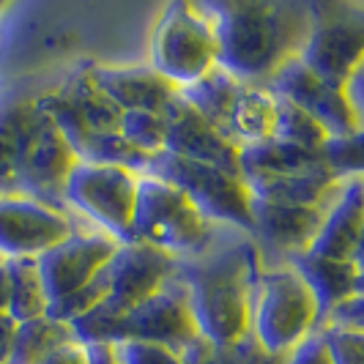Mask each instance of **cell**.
<instances>
[{
    "label": "cell",
    "mask_w": 364,
    "mask_h": 364,
    "mask_svg": "<svg viewBox=\"0 0 364 364\" xmlns=\"http://www.w3.org/2000/svg\"><path fill=\"white\" fill-rule=\"evenodd\" d=\"M241 80L233 74H228L222 66H211L208 72L198 77L192 85H186L178 91L183 102L192 109H198L203 118L217 129L219 134L228 137V121H230V109L236 105V96L241 91Z\"/></svg>",
    "instance_id": "22"
},
{
    "label": "cell",
    "mask_w": 364,
    "mask_h": 364,
    "mask_svg": "<svg viewBox=\"0 0 364 364\" xmlns=\"http://www.w3.org/2000/svg\"><path fill=\"white\" fill-rule=\"evenodd\" d=\"M77 164L69 143L44 118L33 102L19 105L17 129V192L55 208H63V181Z\"/></svg>",
    "instance_id": "10"
},
{
    "label": "cell",
    "mask_w": 364,
    "mask_h": 364,
    "mask_svg": "<svg viewBox=\"0 0 364 364\" xmlns=\"http://www.w3.org/2000/svg\"><path fill=\"white\" fill-rule=\"evenodd\" d=\"M148 66L176 91L192 85L211 66H217L214 28L200 3L176 0L164 6L151 31Z\"/></svg>",
    "instance_id": "5"
},
{
    "label": "cell",
    "mask_w": 364,
    "mask_h": 364,
    "mask_svg": "<svg viewBox=\"0 0 364 364\" xmlns=\"http://www.w3.org/2000/svg\"><path fill=\"white\" fill-rule=\"evenodd\" d=\"M6 304H9V282H6V266L0 260V315H6Z\"/></svg>",
    "instance_id": "41"
},
{
    "label": "cell",
    "mask_w": 364,
    "mask_h": 364,
    "mask_svg": "<svg viewBox=\"0 0 364 364\" xmlns=\"http://www.w3.org/2000/svg\"><path fill=\"white\" fill-rule=\"evenodd\" d=\"M211 233L214 225L178 189L146 173L137 178L132 241L148 244L173 260H183L203 252Z\"/></svg>",
    "instance_id": "4"
},
{
    "label": "cell",
    "mask_w": 364,
    "mask_h": 364,
    "mask_svg": "<svg viewBox=\"0 0 364 364\" xmlns=\"http://www.w3.org/2000/svg\"><path fill=\"white\" fill-rule=\"evenodd\" d=\"M74 337L85 346H112L124 340H137V343H154V346L170 348L181 353L186 346H192L200 334L195 328V321L189 315L186 299L181 288L167 279L159 293H154L140 307L118 318V321H77L72 323Z\"/></svg>",
    "instance_id": "6"
},
{
    "label": "cell",
    "mask_w": 364,
    "mask_h": 364,
    "mask_svg": "<svg viewBox=\"0 0 364 364\" xmlns=\"http://www.w3.org/2000/svg\"><path fill=\"white\" fill-rule=\"evenodd\" d=\"M173 269L176 260L148 244L140 241L121 244L107 263V299L91 315H85V321H118L129 315L154 293L162 291L167 279L173 277Z\"/></svg>",
    "instance_id": "11"
},
{
    "label": "cell",
    "mask_w": 364,
    "mask_h": 364,
    "mask_svg": "<svg viewBox=\"0 0 364 364\" xmlns=\"http://www.w3.org/2000/svg\"><path fill=\"white\" fill-rule=\"evenodd\" d=\"M181 364H282L285 356H272L255 343L252 334H244L233 346H214L198 337L178 353Z\"/></svg>",
    "instance_id": "28"
},
{
    "label": "cell",
    "mask_w": 364,
    "mask_h": 364,
    "mask_svg": "<svg viewBox=\"0 0 364 364\" xmlns=\"http://www.w3.org/2000/svg\"><path fill=\"white\" fill-rule=\"evenodd\" d=\"M164 154L181 156L189 162L219 167L230 176H238V146L219 134L198 109L183 102L178 91L164 105ZM241 178V176H238Z\"/></svg>",
    "instance_id": "15"
},
{
    "label": "cell",
    "mask_w": 364,
    "mask_h": 364,
    "mask_svg": "<svg viewBox=\"0 0 364 364\" xmlns=\"http://www.w3.org/2000/svg\"><path fill=\"white\" fill-rule=\"evenodd\" d=\"M118 134L129 146L146 156L164 154V118L162 112H146V109H132L121 112Z\"/></svg>",
    "instance_id": "30"
},
{
    "label": "cell",
    "mask_w": 364,
    "mask_h": 364,
    "mask_svg": "<svg viewBox=\"0 0 364 364\" xmlns=\"http://www.w3.org/2000/svg\"><path fill=\"white\" fill-rule=\"evenodd\" d=\"M282 364H331L328 362V353H326V346H323L321 331L315 328L304 343H299V346L293 348Z\"/></svg>",
    "instance_id": "37"
},
{
    "label": "cell",
    "mask_w": 364,
    "mask_h": 364,
    "mask_svg": "<svg viewBox=\"0 0 364 364\" xmlns=\"http://www.w3.org/2000/svg\"><path fill=\"white\" fill-rule=\"evenodd\" d=\"M137 178V173L121 167L77 162L63 181L60 203L88 219L93 230L105 233L115 244H132Z\"/></svg>",
    "instance_id": "8"
},
{
    "label": "cell",
    "mask_w": 364,
    "mask_h": 364,
    "mask_svg": "<svg viewBox=\"0 0 364 364\" xmlns=\"http://www.w3.org/2000/svg\"><path fill=\"white\" fill-rule=\"evenodd\" d=\"M74 230V217L63 208L19 192L0 195V260H36Z\"/></svg>",
    "instance_id": "12"
},
{
    "label": "cell",
    "mask_w": 364,
    "mask_h": 364,
    "mask_svg": "<svg viewBox=\"0 0 364 364\" xmlns=\"http://www.w3.org/2000/svg\"><path fill=\"white\" fill-rule=\"evenodd\" d=\"M274 118H277L274 93L266 91L263 85H247L244 82L236 96V105L230 109L228 140L238 148L269 140L274 132Z\"/></svg>",
    "instance_id": "23"
},
{
    "label": "cell",
    "mask_w": 364,
    "mask_h": 364,
    "mask_svg": "<svg viewBox=\"0 0 364 364\" xmlns=\"http://www.w3.org/2000/svg\"><path fill=\"white\" fill-rule=\"evenodd\" d=\"M331 208V205H328ZM328 208H301V205H279L250 198V217H252V238L260 255L272 250L277 255L291 257L310 252L312 241L321 230V222Z\"/></svg>",
    "instance_id": "16"
},
{
    "label": "cell",
    "mask_w": 364,
    "mask_h": 364,
    "mask_svg": "<svg viewBox=\"0 0 364 364\" xmlns=\"http://www.w3.org/2000/svg\"><path fill=\"white\" fill-rule=\"evenodd\" d=\"M274 99H277V118H274L272 132L274 140L301 148V151H310V154H321V148L326 146L328 140L326 129L291 102H285L279 96H274Z\"/></svg>",
    "instance_id": "29"
},
{
    "label": "cell",
    "mask_w": 364,
    "mask_h": 364,
    "mask_svg": "<svg viewBox=\"0 0 364 364\" xmlns=\"http://www.w3.org/2000/svg\"><path fill=\"white\" fill-rule=\"evenodd\" d=\"M17 129L19 105L0 112V195L17 192Z\"/></svg>",
    "instance_id": "32"
},
{
    "label": "cell",
    "mask_w": 364,
    "mask_h": 364,
    "mask_svg": "<svg viewBox=\"0 0 364 364\" xmlns=\"http://www.w3.org/2000/svg\"><path fill=\"white\" fill-rule=\"evenodd\" d=\"M362 236H364V189L362 176L346 181V189L331 203L321 230L312 241L310 252L328 260H350L362 263Z\"/></svg>",
    "instance_id": "18"
},
{
    "label": "cell",
    "mask_w": 364,
    "mask_h": 364,
    "mask_svg": "<svg viewBox=\"0 0 364 364\" xmlns=\"http://www.w3.org/2000/svg\"><path fill=\"white\" fill-rule=\"evenodd\" d=\"M315 167H323L321 154L301 151V148L288 146V143H279L274 137L238 148V176H241V181L293 176V173H307Z\"/></svg>",
    "instance_id": "21"
},
{
    "label": "cell",
    "mask_w": 364,
    "mask_h": 364,
    "mask_svg": "<svg viewBox=\"0 0 364 364\" xmlns=\"http://www.w3.org/2000/svg\"><path fill=\"white\" fill-rule=\"evenodd\" d=\"M217 225L205 250L176 260L173 282L181 288L189 315L203 340L233 346L250 334V304L263 255L255 238Z\"/></svg>",
    "instance_id": "1"
},
{
    "label": "cell",
    "mask_w": 364,
    "mask_h": 364,
    "mask_svg": "<svg viewBox=\"0 0 364 364\" xmlns=\"http://www.w3.org/2000/svg\"><path fill=\"white\" fill-rule=\"evenodd\" d=\"M85 72L93 85L121 112H132V109L162 112L164 105L176 96V88L154 72L148 63H140V66L91 63V66H85Z\"/></svg>",
    "instance_id": "17"
},
{
    "label": "cell",
    "mask_w": 364,
    "mask_h": 364,
    "mask_svg": "<svg viewBox=\"0 0 364 364\" xmlns=\"http://www.w3.org/2000/svg\"><path fill=\"white\" fill-rule=\"evenodd\" d=\"M112 364H181V356L170 348L154 346V343H137L124 340L109 346Z\"/></svg>",
    "instance_id": "34"
},
{
    "label": "cell",
    "mask_w": 364,
    "mask_h": 364,
    "mask_svg": "<svg viewBox=\"0 0 364 364\" xmlns=\"http://www.w3.org/2000/svg\"><path fill=\"white\" fill-rule=\"evenodd\" d=\"M60 91L69 96V102L77 107L80 118H82V124H85V129H88L91 134L118 132L121 109L115 107L107 96L99 91L96 85H93L91 77H88V72H85V69L74 72L72 77H69V80L60 85Z\"/></svg>",
    "instance_id": "25"
},
{
    "label": "cell",
    "mask_w": 364,
    "mask_h": 364,
    "mask_svg": "<svg viewBox=\"0 0 364 364\" xmlns=\"http://www.w3.org/2000/svg\"><path fill=\"white\" fill-rule=\"evenodd\" d=\"M107 291H109V282H107V266H105L88 285H82L80 291H74L72 296H66V299H60V301H53L47 315H50L53 321H60V323L72 326L80 318L91 315V312L107 299Z\"/></svg>",
    "instance_id": "31"
},
{
    "label": "cell",
    "mask_w": 364,
    "mask_h": 364,
    "mask_svg": "<svg viewBox=\"0 0 364 364\" xmlns=\"http://www.w3.org/2000/svg\"><path fill=\"white\" fill-rule=\"evenodd\" d=\"M121 244H115L99 230H74L69 238L55 244L44 255L36 257L44 293L53 301H60L82 285H88L96 274L107 266Z\"/></svg>",
    "instance_id": "14"
},
{
    "label": "cell",
    "mask_w": 364,
    "mask_h": 364,
    "mask_svg": "<svg viewBox=\"0 0 364 364\" xmlns=\"http://www.w3.org/2000/svg\"><path fill=\"white\" fill-rule=\"evenodd\" d=\"M326 346L331 364H362L364 331H343V328H318Z\"/></svg>",
    "instance_id": "35"
},
{
    "label": "cell",
    "mask_w": 364,
    "mask_h": 364,
    "mask_svg": "<svg viewBox=\"0 0 364 364\" xmlns=\"http://www.w3.org/2000/svg\"><path fill=\"white\" fill-rule=\"evenodd\" d=\"M38 364H91V353H88L85 343H80L77 337H72L69 343H63L55 350H50Z\"/></svg>",
    "instance_id": "38"
},
{
    "label": "cell",
    "mask_w": 364,
    "mask_h": 364,
    "mask_svg": "<svg viewBox=\"0 0 364 364\" xmlns=\"http://www.w3.org/2000/svg\"><path fill=\"white\" fill-rule=\"evenodd\" d=\"M88 353H91V364H112V356H109V346H88Z\"/></svg>",
    "instance_id": "40"
},
{
    "label": "cell",
    "mask_w": 364,
    "mask_h": 364,
    "mask_svg": "<svg viewBox=\"0 0 364 364\" xmlns=\"http://www.w3.org/2000/svg\"><path fill=\"white\" fill-rule=\"evenodd\" d=\"M3 266H6V282H9L6 315L14 323H28V321L44 318L50 310V299L41 285L36 260L17 257V260H3Z\"/></svg>",
    "instance_id": "24"
},
{
    "label": "cell",
    "mask_w": 364,
    "mask_h": 364,
    "mask_svg": "<svg viewBox=\"0 0 364 364\" xmlns=\"http://www.w3.org/2000/svg\"><path fill=\"white\" fill-rule=\"evenodd\" d=\"M348 178H337L326 164L307 173L277 176V178H255L244 181L250 198L279 205H301V208H328L346 189Z\"/></svg>",
    "instance_id": "20"
},
{
    "label": "cell",
    "mask_w": 364,
    "mask_h": 364,
    "mask_svg": "<svg viewBox=\"0 0 364 364\" xmlns=\"http://www.w3.org/2000/svg\"><path fill=\"white\" fill-rule=\"evenodd\" d=\"M321 159L337 178L362 176V134L353 137H328L321 148Z\"/></svg>",
    "instance_id": "33"
},
{
    "label": "cell",
    "mask_w": 364,
    "mask_h": 364,
    "mask_svg": "<svg viewBox=\"0 0 364 364\" xmlns=\"http://www.w3.org/2000/svg\"><path fill=\"white\" fill-rule=\"evenodd\" d=\"M318 328L315 299L288 263H263L250 304V334L272 356H288Z\"/></svg>",
    "instance_id": "3"
},
{
    "label": "cell",
    "mask_w": 364,
    "mask_h": 364,
    "mask_svg": "<svg viewBox=\"0 0 364 364\" xmlns=\"http://www.w3.org/2000/svg\"><path fill=\"white\" fill-rule=\"evenodd\" d=\"M14 331H17V323L9 315H0V364L9 362V353L14 346Z\"/></svg>",
    "instance_id": "39"
},
{
    "label": "cell",
    "mask_w": 364,
    "mask_h": 364,
    "mask_svg": "<svg viewBox=\"0 0 364 364\" xmlns=\"http://www.w3.org/2000/svg\"><path fill=\"white\" fill-rule=\"evenodd\" d=\"M146 176L178 189L211 225L233 228L238 233L252 236V217H250V189L238 176H230L219 167L200 162H189L173 154L151 156Z\"/></svg>",
    "instance_id": "7"
},
{
    "label": "cell",
    "mask_w": 364,
    "mask_h": 364,
    "mask_svg": "<svg viewBox=\"0 0 364 364\" xmlns=\"http://www.w3.org/2000/svg\"><path fill=\"white\" fill-rule=\"evenodd\" d=\"M299 60L331 85L364 66V9L359 3H310V33Z\"/></svg>",
    "instance_id": "9"
},
{
    "label": "cell",
    "mask_w": 364,
    "mask_h": 364,
    "mask_svg": "<svg viewBox=\"0 0 364 364\" xmlns=\"http://www.w3.org/2000/svg\"><path fill=\"white\" fill-rule=\"evenodd\" d=\"M74 337L72 326L53 321L50 315L28 321V323H17L14 331V346L9 353L6 364H38L50 350H55L58 346L69 343Z\"/></svg>",
    "instance_id": "26"
},
{
    "label": "cell",
    "mask_w": 364,
    "mask_h": 364,
    "mask_svg": "<svg viewBox=\"0 0 364 364\" xmlns=\"http://www.w3.org/2000/svg\"><path fill=\"white\" fill-rule=\"evenodd\" d=\"M74 159L82 164H99V167H121V170L137 173V176H143L151 162V156L134 151L118 132L88 134L74 148Z\"/></svg>",
    "instance_id": "27"
},
{
    "label": "cell",
    "mask_w": 364,
    "mask_h": 364,
    "mask_svg": "<svg viewBox=\"0 0 364 364\" xmlns=\"http://www.w3.org/2000/svg\"><path fill=\"white\" fill-rule=\"evenodd\" d=\"M282 263H288L293 272L301 277V282L307 285V291L315 299L318 307V323L334 304H340L348 296L362 293L364 274L362 263H350V260H328L318 257L312 252L285 257Z\"/></svg>",
    "instance_id": "19"
},
{
    "label": "cell",
    "mask_w": 364,
    "mask_h": 364,
    "mask_svg": "<svg viewBox=\"0 0 364 364\" xmlns=\"http://www.w3.org/2000/svg\"><path fill=\"white\" fill-rule=\"evenodd\" d=\"M318 328H343V331H364V293L348 296L321 318Z\"/></svg>",
    "instance_id": "36"
},
{
    "label": "cell",
    "mask_w": 364,
    "mask_h": 364,
    "mask_svg": "<svg viewBox=\"0 0 364 364\" xmlns=\"http://www.w3.org/2000/svg\"><path fill=\"white\" fill-rule=\"evenodd\" d=\"M214 28L217 66L247 85H263L301 53L310 33V3L225 0L200 3Z\"/></svg>",
    "instance_id": "2"
},
{
    "label": "cell",
    "mask_w": 364,
    "mask_h": 364,
    "mask_svg": "<svg viewBox=\"0 0 364 364\" xmlns=\"http://www.w3.org/2000/svg\"><path fill=\"white\" fill-rule=\"evenodd\" d=\"M266 91L274 96L285 99L304 109L310 118H315L321 127L326 129L328 137H353L362 134V118L350 109L346 93L340 85H331L326 80H321L318 74H312L299 55L285 60L277 72L263 82Z\"/></svg>",
    "instance_id": "13"
}]
</instances>
